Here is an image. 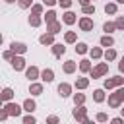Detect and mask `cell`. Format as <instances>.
Returning a JSON list of instances; mask_svg holds the SVG:
<instances>
[{
	"mask_svg": "<svg viewBox=\"0 0 124 124\" xmlns=\"http://www.w3.org/2000/svg\"><path fill=\"white\" fill-rule=\"evenodd\" d=\"M120 99H124V89H120L114 97H110V105H118V103H120Z\"/></svg>",
	"mask_w": 124,
	"mask_h": 124,
	"instance_id": "cell-1",
	"label": "cell"
},
{
	"mask_svg": "<svg viewBox=\"0 0 124 124\" xmlns=\"http://www.w3.org/2000/svg\"><path fill=\"white\" fill-rule=\"evenodd\" d=\"M79 25H81V29H85V31L93 27V23H91V19H87V17H85V19H81V21H79Z\"/></svg>",
	"mask_w": 124,
	"mask_h": 124,
	"instance_id": "cell-2",
	"label": "cell"
},
{
	"mask_svg": "<svg viewBox=\"0 0 124 124\" xmlns=\"http://www.w3.org/2000/svg\"><path fill=\"white\" fill-rule=\"evenodd\" d=\"M12 64H14V68H16V70H21V68H23V60H21V58H14V60H12Z\"/></svg>",
	"mask_w": 124,
	"mask_h": 124,
	"instance_id": "cell-3",
	"label": "cell"
},
{
	"mask_svg": "<svg viewBox=\"0 0 124 124\" xmlns=\"http://www.w3.org/2000/svg\"><path fill=\"white\" fill-rule=\"evenodd\" d=\"M6 108H8L10 114H17V112H19V107H17V105H8Z\"/></svg>",
	"mask_w": 124,
	"mask_h": 124,
	"instance_id": "cell-4",
	"label": "cell"
},
{
	"mask_svg": "<svg viewBox=\"0 0 124 124\" xmlns=\"http://www.w3.org/2000/svg\"><path fill=\"white\" fill-rule=\"evenodd\" d=\"M64 21H66V23H74V21H76V17H74V14H72V12H68V14L64 16Z\"/></svg>",
	"mask_w": 124,
	"mask_h": 124,
	"instance_id": "cell-5",
	"label": "cell"
},
{
	"mask_svg": "<svg viewBox=\"0 0 124 124\" xmlns=\"http://www.w3.org/2000/svg\"><path fill=\"white\" fill-rule=\"evenodd\" d=\"M43 79H45V81H52V72H50V70H45V72H43Z\"/></svg>",
	"mask_w": 124,
	"mask_h": 124,
	"instance_id": "cell-6",
	"label": "cell"
},
{
	"mask_svg": "<svg viewBox=\"0 0 124 124\" xmlns=\"http://www.w3.org/2000/svg\"><path fill=\"white\" fill-rule=\"evenodd\" d=\"M101 43H103V46H112V39L110 37H103Z\"/></svg>",
	"mask_w": 124,
	"mask_h": 124,
	"instance_id": "cell-7",
	"label": "cell"
},
{
	"mask_svg": "<svg viewBox=\"0 0 124 124\" xmlns=\"http://www.w3.org/2000/svg\"><path fill=\"white\" fill-rule=\"evenodd\" d=\"M27 78H29V79H35V78H37V70H35V68H29V70H27Z\"/></svg>",
	"mask_w": 124,
	"mask_h": 124,
	"instance_id": "cell-8",
	"label": "cell"
},
{
	"mask_svg": "<svg viewBox=\"0 0 124 124\" xmlns=\"http://www.w3.org/2000/svg\"><path fill=\"white\" fill-rule=\"evenodd\" d=\"M120 81H122L120 78H114V79H108L105 85H107V87H112V85H116V83H120Z\"/></svg>",
	"mask_w": 124,
	"mask_h": 124,
	"instance_id": "cell-9",
	"label": "cell"
},
{
	"mask_svg": "<svg viewBox=\"0 0 124 124\" xmlns=\"http://www.w3.org/2000/svg\"><path fill=\"white\" fill-rule=\"evenodd\" d=\"M105 12H107V14H114V12H116V6H114V4H107Z\"/></svg>",
	"mask_w": 124,
	"mask_h": 124,
	"instance_id": "cell-10",
	"label": "cell"
},
{
	"mask_svg": "<svg viewBox=\"0 0 124 124\" xmlns=\"http://www.w3.org/2000/svg\"><path fill=\"white\" fill-rule=\"evenodd\" d=\"M41 43H43V45H48V43H52V37H50V35H43V37H41Z\"/></svg>",
	"mask_w": 124,
	"mask_h": 124,
	"instance_id": "cell-11",
	"label": "cell"
},
{
	"mask_svg": "<svg viewBox=\"0 0 124 124\" xmlns=\"http://www.w3.org/2000/svg\"><path fill=\"white\" fill-rule=\"evenodd\" d=\"M12 50H17V52H23V50H25V46H23V45H19V43H17V45L14 43V45H12Z\"/></svg>",
	"mask_w": 124,
	"mask_h": 124,
	"instance_id": "cell-12",
	"label": "cell"
},
{
	"mask_svg": "<svg viewBox=\"0 0 124 124\" xmlns=\"http://www.w3.org/2000/svg\"><path fill=\"white\" fill-rule=\"evenodd\" d=\"M105 70H107V66L103 64V66H99V68H97V70L93 72V76H101V74H105Z\"/></svg>",
	"mask_w": 124,
	"mask_h": 124,
	"instance_id": "cell-13",
	"label": "cell"
},
{
	"mask_svg": "<svg viewBox=\"0 0 124 124\" xmlns=\"http://www.w3.org/2000/svg\"><path fill=\"white\" fill-rule=\"evenodd\" d=\"M68 91H70V87H68L66 83H64V85H60V95H62V97H66V95H68Z\"/></svg>",
	"mask_w": 124,
	"mask_h": 124,
	"instance_id": "cell-14",
	"label": "cell"
},
{
	"mask_svg": "<svg viewBox=\"0 0 124 124\" xmlns=\"http://www.w3.org/2000/svg\"><path fill=\"white\" fill-rule=\"evenodd\" d=\"M64 52V46L62 45H54V54H62Z\"/></svg>",
	"mask_w": 124,
	"mask_h": 124,
	"instance_id": "cell-15",
	"label": "cell"
},
{
	"mask_svg": "<svg viewBox=\"0 0 124 124\" xmlns=\"http://www.w3.org/2000/svg\"><path fill=\"white\" fill-rule=\"evenodd\" d=\"M12 97V89H4L2 91V99H10Z\"/></svg>",
	"mask_w": 124,
	"mask_h": 124,
	"instance_id": "cell-16",
	"label": "cell"
},
{
	"mask_svg": "<svg viewBox=\"0 0 124 124\" xmlns=\"http://www.w3.org/2000/svg\"><path fill=\"white\" fill-rule=\"evenodd\" d=\"M29 23H31V25H39V23H41V19L33 16V17H29Z\"/></svg>",
	"mask_w": 124,
	"mask_h": 124,
	"instance_id": "cell-17",
	"label": "cell"
},
{
	"mask_svg": "<svg viewBox=\"0 0 124 124\" xmlns=\"http://www.w3.org/2000/svg\"><path fill=\"white\" fill-rule=\"evenodd\" d=\"M105 56H107V60H112V58L116 56V52H114V50H107V54H105Z\"/></svg>",
	"mask_w": 124,
	"mask_h": 124,
	"instance_id": "cell-18",
	"label": "cell"
},
{
	"mask_svg": "<svg viewBox=\"0 0 124 124\" xmlns=\"http://www.w3.org/2000/svg\"><path fill=\"white\" fill-rule=\"evenodd\" d=\"M25 108H27V110H33V108H35V103H33V101H25Z\"/></svg>",
	"mask_w": 124,
	"mask_h": 124,
	"instance_id": "cell-19",
	"label": "cell"
},
{
	"mask_svg": "<svg viewBox=\"0 0 124 124\" xmlns=\"http://www.w3.org/2000/svg\"><path fill=\"white\" fill-rule=\"evenodd\" d=\"M58 29H60L58 23H52V25H50V33H58Z\"/></svg>",
	"mask_w": 124,
	"mask_h": 124,
	"instance_id": "cell-20",
	"label": "cell"
},
{
	"mask_svg": "<svg viewBox=\"0 0 124 124\" xmlns=\"http://www.w3.org/2000/svg\"><path fill=\"white\" fill-rule=\"evenodd\" d=\"M114 27H116L114 23H105V31H107V33H108V31H112Z\"/></svg>",
	"mask_w": 124,
	"mask_h": 124,
	"instance_id": "cell-21",
	"label": "cell"
},
{
	"mask_svg": "<svg viewBox=\"0 0 124 124\" xmlns=\"http://www.w3.org/2000/svg\"><path fill=\"white\" fill-rule=\"evenodd\" d=\"M54 16H56L54 12H48V14H46V21H54Z\"/></svg>",
	"mask_w": 124,
	"mask_h": 124,
	"instance_id": "cell-22",
	"label": "cell"
},
{
	"mask_svg": "<svg viewBox=\"0 0 124 124\" xmlns=\"http://www.w3.org/2000/svg\"><path fill=\"white\" fill-rule=\"evenodd\" d=\"M74 68H76V66H74V64H72V62H68V64H66V66H64V70H66V72H72V70H74Z\"/></svg>",
	"mask_w": 124,
	"mask_h": 124,
	"instance_id": "cell-23",
	"label": "cell"
},
{
	"mask_svg": "<svg viewBox=\"0 0 124 124\" xmlns=\"http://www.w3.org/2000/svg\"><path fill=\"white\" fill-rule=\"evenodd\" d=\"M31 91H33L35 95H39V93H41V85H33V87H31Z\"/></svg>",
	"mask_w": 124,
	"mask_h": 124,
	"instance_id": "cell-24",
	"label": "cell"
},
{
	"mask_svg": "<svg viewBox=\"0 0 124 124\" xmlns=\"http://www.w3.org/2000/svg\"><path fill=\"white\" fill-rule=\"evenodd\" d=\"M95 101H103V91H95Z\"/></svg>",
	"mask_w": 124,
	"mask_h": 124,
	"instance_id": "cell-25",
	"label": "cell"
},
{
	"mask_svg": "<svg viewBox=\"0 0 124 124\" xmlns=\"http://www.w3.org/2000/svg\"><path fill=\"white\" fill-rule=\"evenodd\" d=\"M74 39H76V35H74V33H68V35H66V41H68V43H72Z\"/></svg>",
	"mask_w": 124,
	"mask_h": 124,
	"instance_id": "cell-26",
	"label": "cell"
},
{
	"mask_svg": "<svg viewBox=\"0 0 124 124\" xmlns=\"http://www.w3.org/2000/svg\"><path fill=\"white\" fill-rule=\"evenodd\" d=\"M76 50H78V52H85V45H83V43H81V45H78V46H76Z\"/></svg>",
	"mask_w": 124,
	"mask_h": 124,
	"instance_id": "cell-27",
	"label": "cell"
},
{
	"mask_svg": "<svg viewBox=\"0 0 124 124\" xmlns=\"http://www.w3.org/2000/svg\"><path fill=\"white\" fill-rule=\"evenodd\" d=\"M116 27H120V29H124V17H120V19L116 21Z\"/></svg>",
	"mask_w": 124,
	"mask_h": 124,
	"instance_id": "cell-28",
	"label": "cell"
},
{
	"mask_svg": "<svg viewBox=\"0 0 124 124\" xmlns=\"http://www.w3.org/2000/svg\"><path fill=\"white\" fill-rule=\"evenodd\" d=\"M83 12H85V14H93V6H85Z\"/></svg>",
	"mask_w": 124,
	"mask_h": 124,
	"instance_id": "cell-29",
	"label": "cell"
},
{
	"mask_svg": "<svg viewBox=\"0 0 124 124\" xmlns=\"http://www.w3.org/2000/svg\"><path fill=\"white\" fill-rule=\"evenodd\" d=\"M58 2H60V6H64V8L70 6V0H58Z\"/></svg>",
	"mask_w": 124,
	"mask_h": 124,
	"instance_id": "cell-30",
	"label": "cell"
},
{
	"mask_svg": "<svg viewBox=\"0 0 124 124\" xmlns=\"http://www.w3.org/2000/svg\"><path fill=\"white\" fill-rule=\"evenodd\" d=\"M91 54H93V56H101V50H99V48H93Z\"/></svg>",
	"mask_w": 124,
	"mask_h": 124,
	"instance_id": "cell-31",
	"label": "cell"
},
{
	"mask_svg": "<svg viewBox=\"0 0 124 124\" xmlns=\"http://www.w3.org/2000/svg\"><path fill=\"white\" fill-rule=\"evenodd\" d=\"M78 85H79V87H85V85H87V79H79Z\"/></svg>",
	"mask_w": 124,
	"mask_h": 124,
	"instance_id": "cell-32",
	"label": "cell"
},
{
	"mask_svg": "<svg viewBox=\"0 0 124 124\" xmlns=\"http://www.w3.org/2000/svg\"><path fill=\"white\" fill-rule=\"evenodd\" d=\"M19 4L25 8V6H29V4H31V0H19Z\"/></svg>",
	"mask_w": 124,
	"mask_h": 124,
	"instance_id": "cell-33",
	"label": "cell"
},
{
	"mask_svg": "<svg viewBox=\"0 0 124 124\" xmlns=\"http://www.w3.org/2000/svg\"><path fill=\"white\" fill-rule=\"evenodd\" d=\"M81 70H89V62H81Z\"/></svg>",
	"mask_w": 124,
	"mask_h": 124,
	"instance_id": "cell-34",
	"label": "cell"
},
{
	"mask_svg": "<svg viewBox=\"0 0 124 124\" xmlns=\"http://www.w3.org/2000/svg\"><path fill=\"white\" fill-rule=\"evenodd\" d=\"M83 101V95H76V103H81Z\"/></svg>",
	"mask_w": 124,
	"mask_h": 124,
	"instance_id": "cell-35",
	"label": "cell"
},
{
	"mask_svg": "<svg viewBox=\"0 0 124 124\" xmlns=\"http://www.w3.org/2000/svg\"><path fill=\"white\" fill-rule=\"evenodd\" d=\"M120 70L124 72V58H122V62H120Z\"/></svg>",
	"mask_w": 124,
	"mask_h": 124,
	"instance_id": "cell-36",
	"label": "cell"
},
{
	"mask_svg": "<svg viewBox=\"0 0 124 124\" xmlns=\"http://www.w3.org/2000/svg\"><path fill=\"white\" fill-rule=\"evenodd\" d=\"M45 2H46V4H54L56 0H45Z\"/></svg>",
	"mask_w": 124,
	"mask_h": 124,
	"instance_id": "cell-37",
	"label": "cell"
},
{
	"mask_svg": "<svg viewBox=\"0 0 124 124\" xmlns=\"http://www.w3.org/2000/svg\"><path fill=\"white\" fill-rule=\"evenodd\" d=\"M79 2H81V4H87V0H79Z\"/></svg>",
	"mask_w": 124,
	"mask_h": 124,
	"instance_id": "cell-38",
	"label": "cell"
},
{
	"mask_svg": "<svg viewBox=\"0 0 124 124\" xmlns=\"http://www.w3.org/2000/svg\"><path fill=\"white\" fill-rule=\"evenodd\" d=\"M6 2H16V0H6Z\"/></svg>",
	"mask_w": 124,
	"mask_h": 124,
	"instance_id": "cell-39",
	"label": "cell"
},
{
	"mask_svg": "<svg viewBox=\"0 0 124 124\" xmlns=\"http://www.w3.org/2000/svg\"><path fill=\"white\" fill-rule=\"evenodd\" d=\"M118 2H122V4H124V0H118Z\"/></svg>",
	"mask_w": 124,
	"mask_h": 124,
	"instance_id": "cell-40",
	"label": "cell"
},
{
	"mask_svg": "<svg viewBox=\"0 0 124 124\" xmlns=\"http://www.w3.org/2000/svg\"><path fill=\"white\" fill-rule=\"evenodd\" d=\"M0 43H2V35H0Z\"/></svg>",
	"mask_w": 124,
	"mask_h": 124,
	"instance_id": "cell-41",
	"label": "cell"
},
{
	"mask_svg": "<svg viewBox=\"0 0 124 124\" xmlns=\"http://www.w3.org/2000/svg\"><path fill=\"white\" fill-rule=\"evenodd\" d=\"M0 103H2V97H0Z\"/></svg>",
	"mask_w": 124,
	"mask_h": 124,
	"instance_id": "cell-42",
	"label": "cell"
}]
</instances>
